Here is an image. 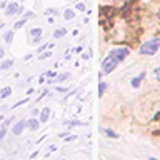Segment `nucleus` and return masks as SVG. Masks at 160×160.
<instances>
[{"instance_id":"obj_15","label":"nucleus","mask_w":160,"mask_h":160,"mask_svg":"<svg viewBox=\"0 0 160 160\" xmlns=\"http://www.w3.org/2000/svg\"><path fill=\"white\" fill-rule=\"evenodd\" d=\"M30 35L38 37V35H42V30H40V28H32V30H30Z\"/></svg>"},{"instance_id":"obj_13","label":"nucleus","mask_w":160,"mask_h":160,"mask_svg":"<svg viewBox=\"0 0 160 160\" xmlns=\"http://www.w3.org/2000/svg\"><path fill=\"white\" fill-rule=\"evenodd\" d=\"M105 88H107V83H105V82H100V85H98V95H100V97L103 95Z\"/></svg>"},{"instance_id":"obj_24","label":"nucleus","mask_w":160,"mask_h":160,"mask_svg":"<svg viewBox=\"0 0 160 160\" xmlns=\"http://www.w3.org/2000/svg\"><path fill=\"white\" fill-rule=\"evenodd\" d=\"M3 53H5V50H3L2 47H0V58H2V57H3Z\"/></svg>"},{"instance_id":"obj_23","label":"nucleus","mask_w":160,"mask_h":160,"mask_svg":"<svg viewBox=\"0 0 160 160\" xmlns=\"http://www.w3.org/2000/svg\"><path fill=\"white\" fill-rule=\"evenodd\" d=\"M45 75H47V77H57V73H55V72H47V73H45Z\"/></svg>"},{"instance_id":"obj_4","label":"nucleus","mask_w":160,"mask_h":160,"mask_svg":"<svg viewBox=\"0 0 160 160\" xmlns=\"http://www.w3.org/2000/svg\"><path fill=\"white\" fill-rule=\"evenodd\" d=\"M25 125H27V122H25V120H20V122L15 123V125H13V130H12L13 135H20V133H22V130L25 128Z\"/></svg>"},{"instance_id":"obj_19","label":"nucleus","mask_w":160,"mask_h":160,"mask_svg":"<svg viewBox=\"0 0 160 160\" xmlns=\"http://www.w3.org/2000/svg\"><path fill=\"white\" fill-rule=\"evenodd\" d=\"M155 78H157V80H160V67H157V68H155Z\"/></svg>"},{"instance_id":"obj_21","label":"nucleus","mask_w":160,"mask_h":160,"mask_svg":"<svg viewBox=\"0 0 160 160\" xmlns=\"http://www.w3.org/2000/svg\"><path fill=\"white\" fill-rule=\"evenodd\" d=\"M50 55H52V53H50V52H45V53H42V55H40V58H48Z\"/></svg>"},{"instance_id":"obj_2","label":"nucleus","mask_w":160,"mask_h":160,"mask_svg":"<svg viewBox=\"0 0 160 160\" xmlns=\"http://www.w3.org/2000/svg\"><path fill=\"white\" fill-rule=\"evenodd\" d=\"M158 47H160V38L148 40V42H145L142 47H140V53L142 55H153L158 50Z\"/></svg>"},{"instance_id":"obj_10","label":"nucleus","mask_w":160,"mask_h":160,"mask_svg":"<svg viewBox=\"0 0 160 160\" xmlns=\"http://www.w3.org/2000/svg\"><path fill=\"white\" fill-rule=\"evenodd\" d=\"M68 78H70V73H68V72H65V73H60V75H57V80H58V82H67Z\"/></svg>"},{"instance_id":"obj_1","label":"nucleus","mask_w":160,"mask_h":160,"mask_svg":"<svg viewBox=\"0 0 160 160\" xmlns=\"http://www.w3.org/2000/svg\"><path fill=\"white\" fill-rule=\"evenodd\" d=\"M130 53V50L127 47H122V48H115L112 50L108 55H107V58L103 60V63H102V73L100 75H103V73H110L112 70H115V67L120 63V62H123L125 58H127V55Z\"/></svg>"},{"instance_id":"obj_8","label":"nucleus","mask_w":160,"mask_h":160,"mask_svg":"<svg viewBox=\"0 0 160 160\" xmlns=\"http://www.w3.org/2000/svg\"><path fill=\"white\" fill-rule=\"evenodd\" d=\"M12 65H13V60H10V58L8 60H3V62L0 63V70H8Z\"/></svg>"},{"instance_id":"obj_22","label":"nucleus","mask_w":160,"mask_h":160,"mask_svg":"<svg viewBox=\"0 0 160 160\" xmlns=\"http://www.w3.org/2000/svg\"><path fill=\"white\" fill-rule=\"evenodd\" d=\"M77 8H78V10H82V12H83V10H85V5L78 2V3H77Z\"/></svg>"},{"instance_id":"obj_3","label":"nucleus","mask_w":160,"mask_h":160,"mask_svg":"<svg viewBox=\"0 0 160 160\" xmlns=\"http://www.w3.org/2000/svg\"><path fill=\"white\" fill-rule=\"evenodd\" d=\"M17 12H20V7L17 2H12L5 7V15H17Z\"/></svg>"},{"instance_id":"obj_7","label":"nucleus","mask_w":160,"mask_h":160,"mask_svg":"<svg viewBox=\"0 0 160 160\" xmlns=\"http://www.w3.org/2000/svg\"><path fill=\"white\" fill-rule=\"evenodd\" d=\"M48 115H50V108L48 107H45L43 110H42V112H40V122H47V120H48Z\"/></svg>"},{"instance_id":"obj_12","label":"nucleus","mask_w":160,"mask_h":160,"mask_svg":"<svg viewBox=\"0 0 160 160\" xmlns=\"http://www.w3.org/2000/svg\"><path fill=\"white\" fill-rule=\"evenodd\" d=\"M65 33H67V28H60L57 32H53V38H60V37H63Z\"/></svg>"},{"instance_id":"obj_16","label":"nucleus","mask_w":160,"mask_h":160,"mask_svg":"<svg viewBox=\"0 0 160 160\" xmlns=\"http://www.w3.org/2000/svg\"><path fill=\"white\" fill-rule=\"evenodd\" d=\"M105 135H108L110 138H117V133H115L113 130H110V128H107V130H105Z\"/></svg>"},{"instance_id":"obj_9","label":"nucleus","mask_w":160,"mask_h":160,"mask_svg":"<svg viewBox=\"0 0 160 160\" xmlns=\"http://www.w3.org/2000/svg\"><path fill=\"white\" fill-rule=\"evenodd\" d=\"M10 93H12V88H10V87H3L2 90H0V98H7Z\"/></svg>"},{"instance_id":"obj_6","label":"nucleus","mask_w":160,"mask_h":160,"mask_svg":"<svg viewBox=\"0 0 160 160\" xmlns=\"http://www.w3.org/2000/svg\"><path fill=\"white\" fill-rule=\"evenodd\" d=\"M143 77H145V73H140L138 77H133L132 82H130V83H132V87H133V88H138V87H140V82H142Z\"/></svg>"},{"instance_id":"obj_5","label":"nucleus","mask_w":160,"mask_h":160,"mask_svg":"<svg viewBox=\"0 0 160 160\" xmlns=\"http://www.w3.org/2000/svg\"><path fill=\"white\" fill-rule=\"evenodd\" d=\"M38 125H40V120H37V118H30V120H27V127H28L30 130H37Z\"/></svg>"},{"instance_id":"obj_14","label":"nucleus","mask_w":160,"mask_h":160,"mask_svg":"<svg viewBox=\"0 0 160 160\" xmlns=\"http://www.w3.org/2000/svg\"><path fill=\"white\" fill-rule=\"evenodd\" d=\"M12 38H13V32L10 30V32H7V33H5V42H7V43H10V42H12Z\"/></svg>"},{"instance_id":"obj_11","label":"nucleus","mask_w":160,"mask_h":160,"mask_svg":"<svg viewBox=\"0 0 160 160\" xmlns=\"http://www.w3.org/2000/svg\"><path fill=\"white\" fill-rule=\"evenodd\" d=\"M73 17H75L73 10H65V12H63V18H65V20H72Z\"/></svg>"},{"instance_id":"obj_20","label":"nucleus","mask_w":160,"mask_h":160,"mask_svg":"<svg viewBox=\"0 0 160 160\" xmlns=\"http://www.w3.org/2000/svg\"><path fill=\"white\" fill-rule=\"evenodd\" d=\"M45 13H47V15H52V13H57V8H48V10H45Z\"/></svg>"},{"instance_id":"obj_18","label":"nucleus","mask_w":160,"mask_h":160,"mask_svg":"<svg viewBox=\"0 0 160 160\" xmlns=\"http://www.w3.org/2000/svg\"><path fill=\"white\" fill-rule=\"evenodd\" d=\"M25 22H27V17H25V18H22L20 22H17V23H15V28H20V27H22V25H23Z\"/></svg>"},{"instance_id":"obj_17","label":"nucleus","mask_w":160,"mask_h":160,"mask_svg":"<svg viewBox=\"0 0 160 160\" xmlns=\"http://www.w3.org/2000/svg\"><path fill=\"white\" fill-rule=\"evenodd\" d=\"M5 133H7V127H5V125H2V130H0V140H3Z\"/></svg>"}]
</instances>
